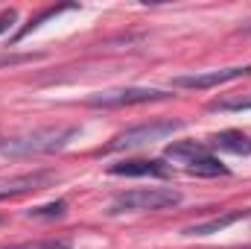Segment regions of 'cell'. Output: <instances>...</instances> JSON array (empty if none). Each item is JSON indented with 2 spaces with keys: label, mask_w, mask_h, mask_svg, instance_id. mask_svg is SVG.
Wrapping results in <instances>:
<instances>
[{
  "label": "cell",
  "mask_w": 251,
  "mask_h": 249,
  "mask_svg": "<svg viewBox=\"0 0 251 249\" xmlns=\"http://www.w3.org/2000/svg\"><path fill=\"white\" fill-rule=\"evenodd\" d=\"M35 56L32 53H6V56H0V67L3 64H21V62H32Z\"/></svg>",
  "instance_id": "cell-15"
},
{
  "label": "cell",
  "mask_w": 251,
  "mask_h": 249,
  "mask_svg": "<svg viewBox=\"0 0 251 249\" xmlns=\"http://www.w3.org/2000/svg\"><path fill=\"white\" fill-rule=\"evenodd\" d=\"M167 97H173V94L161 91V88H108V91L91 94L85 103L94 106V109H123V106L155 103V100H167Z\"/></svg>",
  "instance_id": "cell-5"
},
{
  "label": "cell",
  "mask_w": 251,
  "mask_h": 249,
  "mask_svg": "<svg viewBox=\"0 0 251 249\" xmlns=\"http://www.w3.org/2000/svg\"><path fill=\"white\" fill-rule=\"evenodd\" d=\"M210 150H222V153H234V156H249L251 153V138L240 129H225V132H216L207 144Z\"/></svg>",
  "instance_id": "cell-10"
},
{
  "label": "cell",
  "mask_w": 251,
  "mask_h": 249,
  "mask_svg": "<svg viewBox=\"0 0 251 249\" xmlns=\"http://www.w3.org/2000/svg\"><path fill=\"white\" fill-rule=\"evenodd\" d=\"M15 21H18V9H6V12H0V32H6Z\"/></svg>",
  "instance_id": "cell-16"
},
{
  "label": "cell",
  "mask_w": 251,
  "mask_h": 249,
  "mask_svg": "<svg viewBox=\"0 0 251 249\" xmlns=\"http://www.w3.org/2000/svg\"><path fill=\"white\" fill-rule=\"evenodd\" d=\"M164 156L178 161V164H184V170L193 173V176H225L228 173V167L201 141H176V144L167 147Z\"/></svg>",
  "instance_id": "cell-2"
},
{
  "label": "cell",
  "mask_w": 251,
  "mask_h": 249,
  "mask_svg": "<svg viewBox=\"0 0 251 249\" xmlns=\"http://www.w3.org/2000/svg\"><path fill=\"white\" fill-rule=\"evenodd\" d=\"M59 179V173L53 170H32V173H24V176H15L9 182H0V199H9V196H21V193H35V190H44Z\"/></svg>",
  "instance_id": "cell-7"
},
{
  "label": "cell",
  "mask_w": 251,
  "mask_h": 249,
  "mask_svg": "<svg viewBox=\"0 0 251 249\" xmlns=\"http://www.w3.org/2000/svg\"><path fill=\"white\" fill-rule=\"evenodd\" d=\"M111 176H155V179H167L170 167L158 158H128V161H117L108 167Z\"/></svg>",
  "instance_id": "cell-8"
},
{
  "label": "cell",
  "mask_w": 251,
  "mask_h": 249,
  "mask_svg": "<svg viewBox=\"0 0 251 249\" xmlns=\"http://www.w3.org/2000/svg\"><path fill=\"white\" fill-rule=\"evenodd\" d=\"M181 126H184V121H146V124H137L131 129H126V132H120V135H114L102 147V153H123V150H134V147L161 141L167 135H176Z\"/></svg>",
  "instance_id": "cell-4"
},
{
  "label": "cell",
  "mask_w": 251,
  "mask_h": 249,
  "mask_svg": "<svg viewBox=\"0 0 251 249\" xmlns=\"http://www.w3.org/2000/svg\"><path fill=\"white\" fill-rule=\"evenodd\" d=\"M73 241L70 238H44V241H26V244H15L6 249H70Z\"/></svg>",
  "instance_id": "cell-13"
},
{
  "label": "cell",
  "mask_w": 251,
  "mask_h": 249,
  "mask_svg": "<svg viewBox=\"0 0 251 249\" xmlns=\"http://www.w3.org/2000/svg\"><path fill=\"white\" fill-rule=\"evenodd\" d=\"M251 217V211H225V214H216V217H210V220H204V223H193L184 229V235L190 238H196V235H219L222 229H228V226H234V223H240V220H246Z\"/></svg>",
  "instance_id": "cell-9"
},
{
  "label": "cell",
  "mask_w": 251,
  "mask_h": 249,
  "mask_svg": "<svg viewBox=\"0 0 251 249\" xmlns=\"http://www.w3.org/2000/svg\"><path fill=\"white\" fill-rule=\"evenodd\" d=\"M181 202V193L176 187H131L111 199V214L123 211H161Z\"/></svg>",
  "instance_id": "cell-3"
},
{
  "label": "cell",
  "mask_w": 251,
  "mask_h": 249,
  "mask_svg": "<svg viewBox=\"0 0 251 249\" xmlns=\"http://www.w3.org/2000/svg\"><path fill=\"white\" fill-rule=\"evenodd\" d=\"M73 135H76V126H47V129L24 132V135L3 141L0 153L3 156H44V153H56L67 147Z\"/></svg>",
  "instance_id": "cell-1"
},
{
  "label": "cell",
  "mask_w": 251,
  "mask_h": 249,
  "mask_svg": "<svg viewBox=\"0 0 251 249\" xmlns=\"http://www.w3.org/2000/svg\"><path fill=\"white\" fill-rule=\"evenodd\" d=\"M64 211H67V202H64V199H56V202L29 208V217H47V220H53V217H62Z\"/></svg>",
  "instance_id": "cell-14"
},
{
  "label": "cell",
  "mask_w": 251,
  "mask_h": 249,
  "mask_svg": "<svg viewBox=\"0 0 251 249\" xmlns=\"http://www.w3.org/2000/svg\"><path fill=\"white\" fill-rule=\"evenodd\" d=\"M67 9H76V6H73V3H64V6H50V9H44V12H41L38 18H32V21H29V24H26L24 30H18V35H15V41H21L24 35H29L32 30H38V27H41V24H44L47 18H56V15H62V12H67Z\"/></svg>",
  "instance_id": "cell-12"
},
{
  "label": "cell",
  "mask_w": 251,
  "mask_h": 249,
  "mask_svg": "<svg viewBox=\"0 0 251 249\" xmlns=\"http://www.w3.org/2000/svg\"><path fill=\"white\" fill-rule=\"evenodd\" d=\"M246 32H251V24H249V27H246Z\"/></svg>",
  "instance_id": "cell-17"
},
{
  "label": "cell",
  "mask_w": 251,
  "mask_h": 249,
  "mask_svg": "<svg viewBox=\"0 0 251 249\" xmlns=\"http://www.w3.org/2000/svg\"><path fill=\"white\" fill-rule=\"evenodd\" d=\"M210 112H249L251 109V91L249 94H237V97H219L213 103H207Z\"/></svg>",
  "instance_id": "cell-11"
},
{
  "label": "cell",
  "mask_w": 251,
  "mask_h": 249,
  "mask_svg": "<svg viewBox=\"0 0 251 249\" xmlns=\"http://www.w3.org/2000/svg\"><path fill=\"white\" fill-rule=\"evenodd\" d=\"M251 76V64H234V67H219V70H204V73H187V76H176L173 88H187V91H204L222 82H234Z\"/></svg>",
  "instance_id": "cell-6"
}]
</instances>
